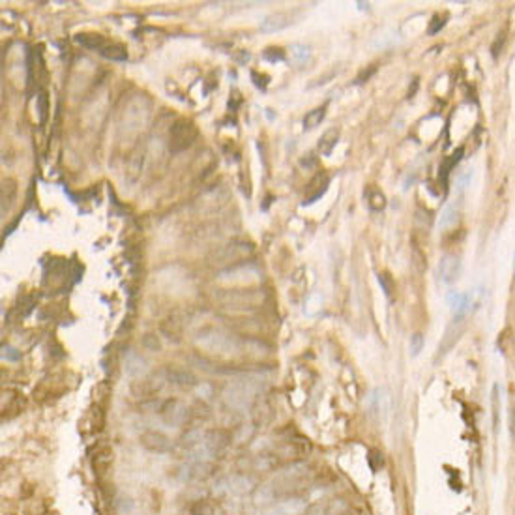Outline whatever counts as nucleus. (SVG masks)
Wrapping results in <instances>:
<instances>
[{
  "mask_svg": "<svg viewBox=\"0 0 515 515\" xmlns=\"http://www.w3.org/2000/svg\"><path fill=\"white\" fill-rule=\"evenodd\" d=\"M325 115H326L325 107H317V109L309 111L306 115V118H304V126H306L307 129L317 128V126L325 120Z\"/></svg>",
  "mask_w": 515,
  "mask_h": 515,
  "instance_id": "6ab92c4d",
  "label": "nucleus"
},
{
  "mask_svg": "<svg viewBox=\"0 0 515 515\" xmlns=\"http://www.w3.org/2000/svg\"><path fill=\"white\" fill-rule=\"evenodd\" d=\"M38 111H40V120H45L47 118V94L42 92L38 96Z\"/></svg>",
  "mask_w": 515,
  "mask_h": 515,
  "instance_id": "bb28decb",
  "label": "nucleus"
},
{
  "mask_svg": "<svg viewBox=\"0 0 515 515\" xmlns=\"http://www.w3.org/2000/svg\"><path fill=\"white\" fill-rule=\"evenodd\" d=\"M347 502L341 498H332L322 504H317L315 508L309 509V515H343L347 512Z\"/></svg>",
  "mask_w": 515,
  "mask_h": 515,
  "instance_id": "6e6552de",
  "label": "nucleus"
},
{
  "mask_svg": "<svg viewBox=\"0 0 515 515\" xmlns=\"http://www.w3.org/2000/svg\"><path fill=\"white\" fill-rule=\"evenodd\" d=\"M422 349H423V336L422 334H414V336L411 338V354L418 356Z\"/></svg>",
  "mask_w": 515,
  "mask_h": 515,
  "instance_id": "a878e982",
  "label": "nucleus"
},
{
  "mask_svg": "<svg viewBox=\"0 0 515 515\" xmlns=\"http://www.w3.org/2000/svg\"><path fill=\"white\" fill-rule=\"evenodd\" d=\"M167 375H169V380H171L172 384H178V386L182 388H190L197 384L195 377L188 373V371H184V369H169Z\"/></svg>",
  "mask_w": 515,
  "mask_h": 515,
  "instance_id": "ddd939ff",
  "label": "nucleus"
},
{
  "mask_svg": "<svg viewBox=\"0 0 515 515\" xmlns=\"http://www.w3.org/2000/svg\"><path fill=\"white\" fill-rule=\"evenodd\" d=\"M145 369V360L137 354L136 350H129L128 354L124 356V371L131 377H136Z\"/></svg>",
  "mask_w": 515,
  "mask_h": 515,
  "instance_id": "f8f14e48",
  "label": "nucleus"
},
{
  "mask_svg": "<svg viewBox=\"0 0 515 515\" xmlns=\"http://www.w3.org/2000/svg\"><path fill=\"white\" fill-rule=\"evenodd\" d=\"M338 139H339L338 129H334V128L328 129L325 136L320 137L319 152L322 154V156H330L332 150H334V148H336V145H338Z\"/></svg>",
  "mask_w": 515,
  "mask_h": 515,
  "instance_id": "dca6fc26",
  "label": "nucleus"
},
{
  "mask_svg": "<svg viewBox=\"0 0 515 515\" xmlns=\"http://www.w3.org/2000/svg\"><path fill=\"white\" fill-rule=\"evenodd\" d=\"M215 504L209 498H201L190 506V515H214Z\"/></svg>",
  "mask_w": 515,
  "mask_h": 515,
  "instance_id": "a211bd4d",
  "label": "nucleus"
},
{
  "mask_svg": "<svg viewBox=\"0 0 515 515\" xmlns=\"http://www.w3.org/2000/svg\"><path fill=\"white\" fill-rule=\"evenodd\" d=\"M307 452H309V444L304 441H291L279 448L281 457H287V459H300Z\"/></svg>",
  "mask_w": 515,
  "mask_h": 515,
  "instance_id": "1a4fd4ad",
  "label": "nucleus"
},
{
  "mask_svg": "<svg viewBox=\"0 0 515 515\" xmlns=\"http://www.w3.org/2000/svg\"><path fill=\"white\" fill-rule=\"evenodd\" d=\"M291 60L295 62V64H304V62L309 58V47L306 45H300V43H295V45H291Z\"/></svg>",
  "mask_w": 515,
  "mask_h": 515,
  "instance_id": "4be33fe9",
  "label": "nucleus"
},
{
  "mask_svg": "<svg viewBox=\"0 0 515 515\" xmlns=\"http://www.w3.org/2000/svg\"><path fill=\"white\" fill-rule=\"evenodd\" d=\"M368 204H369V209H371V210H375V212H380V210L386 206V197H384V193H382V191L371 190L368 193Z\"/></svg>",
  "mask_w": 515,
  "mask_h": 515,
  "instance_id": "aec40b11",
  "label": "nucleus"
},
{
  "mask_svg": "<svg viewBox=\"0 0 515 515\" xmlns=\"http://www.w3.org/2000/svg\"><path fill=\"white\" fill-rule=\"evenodd\" d=\"M214 473V466L210 461H188L182 471V478L188 482H204Z\"/></svg>",
  "mask_w": 515,
  "mask_h": 515,
  "instance_id": "20e7f679",
  "label": "nucleus"
},
{
  "mask_svg": "<svg viewBox=\"0 0 515 515\" xmlns=\"http://www.w3.org/2000/svg\"><path fill=\"white\" fill-rule=\"evenodd\" d=\"M156 336H150L148 334L147 338H145V347H147L148 350H160V343H158V339H154Z\"/></svg>",
  "mask_w": 515,
  "mask_h": 515,
  "instance_id": "c756f323",
  "label": "nucleus"
},
{
  "mask_svg": "<svg viewBox=\"0 0 515 515\" xmlns=\"http://www.w3.org/2000/svg\"><path fill=\"white\" fill-rule=\"evenodd\" d=\"M315 161H317V160H315V156H313V154H309V156H307V158H304L300 163H302V167H313V165H315Z\"/></svg>",
  "mask_w": 515,
  "mask_h": 515,
  "instance_id": "2f4dec72",
  "label": "nucleus"
},
{
  "mask_svg": "<svg viewBox=\"0 0 515 515\" xmlns=\"http://www.w3.org/2000/svg\"><path fill=\"white\" fill-rule=\"evenodd\" d=\"M253 482L244 474H233L220 482V489L227 495H244L247 491H252Z\"/></svg>",
  "mask_w": 515,
  "mask_h": 515,
  "instance_id": "423d86ee",
  "label": "nucleus"
},
{
  "mask_svg": "<svg viewBox=\"0 0 515 515\" xmlns=\"http://www.w3.org/2000/svg\"><path fill=\"white\" fill-rule=\"evenodd\" d=\"M448 304H450V307L454 309L455 319L457 320L465 317V313L468 311V306H471L468 296L461 295V293H452V295L448 296Z\"/></svg>",
  "mask_w": 515,
  "mask_h": 515,
  "instance_id": "9b49d317",
  "label": "nucleus"
},
{
  "mask_svg": "<svg viewBox=\"0 0 515 515\" xmlns=\"http://www.w3.org/2000/svg\"><path fill=\"white\" fill-rule=\"evenodd\" d=\"M2 356L8 358V360H17L19 352H15V349H12V347H6V345H4V352H2Z\"/></svg>",
  "mask_w": 515,
  "mask_h": 515,
  "instance_id": "7c9ffc66",
  "label": "nucleus"
},
{
  "mask_svg": "<svg viewBox=\"0 0 515 515\" xmlns=\"http://www.w3.org/2000/svg\"><path fill=\"white\" fill-rule=\"evenodd\" d=\"M493 423L495 431L498 430V386L493 388Z\"/></svg>",
  "mask_w": 515,
  "mask_h": 515,
  "instance_id": "cd10ccee",
  "label": "nucleus"
},
{
  "mask_svg": "<svg viewBox=\"0 0 515 515\" xmlns=\"http://www.w3.org/2000/svg\"><path fill=\"white\" fill-rule=\"evenodd\" d=\"M307 509V504L304 498L300 497H287L279 498L274 504H270L268 508L263 509L261 515H300Z\"/></svg>",
  "mask_w": 515,
  "mask_h": 515,
  "instance_id": "f03ea898",
  "label": "nucleus"
},
{
  "mask_svg": "<svg viewBox=\"0 0 515 515\" xmlns=\"http://www.w3.org/2000/svg\"><path fill=\"white\" fill-rule=\"evenodd\" d=\"M444 23H446V21H444V17H435V19H433V23L430 25V31H427V32H430V34H436V32L441 31L442 26H444Z\"/></svg>",
  "mask_w": 515,
  "mask_h": 515,
  "instance_id": "c85d7f7f",
  "label": "nucleus"
},
{
  "mask_svg": "<svg viewBox=\"0 0 515 515\" xmlns=\"http://www.w3.org/2000/svg\"><path fill=\"white\" fill-rule=\"evenodd\" d=\"M264 58L268 62H283L285 60V53L279 47H268L264 51Z\"/></svg>",
  "mask_w": 515,
  "mask_h": 515,
  "instance_id": "393cba45",
  "label": "nucleus"
},
{
  "mask_svg": "<svg viewBox=\"0 0 515 515\" xmlns=\"http://www.w3.org/2000/svg\"><path fill=\"white\" fill-rule=\"evenodd\" d=\"M105 58H109V60L115 62H124L128 58V51L124 45H118V43H113V45H105L104 49L99 51Z\"/></svg>",
  "mask_w": 515,
  "mask_h": 515,
  "instance_id": "f3484780",
  "label": "nucleus"
},
{
  "mask_svg": "<svg viewBox=\"0 0 515 515\" xmlns=\"http://www.w3.org/2000/svg\"><path fill=\"white\" fill-rule=\"evenodd\" d=\"M160 412L163 422L169 423V425H182L186 422V418H188V409L178 399L167 401L165 405L161 407Z\"/></svg>",
  "mask_w": 515,
  "mask_h": 515,
  "instance_id": "39448f33",
  "label": "nucleus"
},
{
  "mask_svg": "<svg viewBox=\"0 0 515 515\" xmlns=\"http://www.w3.org/2000/svg\"><path fill=\"white\" fill-rule=\"evenodd\" d=\"M461 154H463V148H457V152H455L454 156H452V158H448V160L444 161V163H442V167H441V177H442V180H446L448 174H450V171H452V169H454L455 163H457V161L461 160Z\"/></svg>",
  "mask_w": 515,
  "mask_h": 515,
  "instance_id": "5701e85b",
  "label": "nucleus"
},
{
  "mask_svg": "<svg viewBox=\"0 0 515 515\" xmlns=\"http://www.w3.org/2000/svg\"><path fill=\"white\" fill-rule=\"evenodd\" d=\"M197 137L195 126L188 120H178L171 128V150L172 152H182L188 147L193 145Z\"/></svg>",
  "mask_w": 515,
  "mask_h": 515,
  "instance_id": "f257e3e1",
  "label": "nucleus"
},
{
  "mask_svg": "<svg viewBox=\"0 0 515 515\" xmlns=\"http://www.w3.org/2000/svg\"><path fill=\"white\" fill-rule=\"evenodd\" d=\"M461 270V261L455 255H444L439 263V276L444 283H454L459 276Z\"/></svg>",
  "mask_w": 515,
  "mask_h": 515,
  "instance_id": "0eeeda50",
  "label": "nucleus"
},
{
  "mask_svg": "<svg viewBox=\"0 0 515 515\" xmlns=\"http://www.w3.org/2000/svg\"><path fill=\"white\" fill-rule=\"evenodd\" d=\"M90 459H92V466L96 468V473H105L109 468L111 463H113V450L109 446L101 444V446H98L96 454Z\"/></svg>",
  "mask_w": 515,
  "mask_h": 515,
  "instance_id": "9d476101",
  "label": "nucleus"
},
{
  "mask_svg": "<svg viewBox=\"0 0 515 515\" xmlns=\"http://www.w3.org/2000/svg\"><path fill=\"white\" fill-rule=\"evenodd\" d=\"M139 442L145 450L152 452V454H169L172 450L171 439L160 431H145Z\"/></svg>",
  "mask_w": 515,
  "mask_h": 515,
  "instance_id": "7ed1b4c3",
  "label": "nucleus"
},
{
  "mask_svg": "<svg viewBox=\"0 0 515 515\" xmlns=\"http://www.w3.org/2000/svg\"><path fill=\"white\" fill-rule=\"evenodd\" d=\"M455 221H457V210L454 206H446L442 210L441 218H439V227L441 229H450L454 227Z\"/></svg>",
  "mask_w": 515,
  "mask_h": 515,
  "instance_id": "412c9836",
  "label": "nucleus"
},
{
  "mask_svg": "<svg viewBox=\"0 0 515 515\" xmlns=\"http://www.w3.org/2000/svg\"><path fill=\"white\" fill-rule=\"evenodd\" d=\"M514 259H515V257H514Z\"/></svg>",
  "mask_w": 515,
  "mask_h": 515,
  "instance_id": "473e14b6",
  "label": "nucleus"
},
{
  "mask_svg": "<svg viewBox=\"0 0 515 515\" xmlns=\"http://www.w3.org/2000/svg\"><path fill=\"white\" fill-rule=\"evenodd\" d=\"M75 42L79 43L81 47H86V49L101 51L105 47V40L101 34H77Z\"/></svg>",
  "mask_w": 515,
  "mask_h": 515,
  "instance_id": "2eb2a0df",
  "label": "nucleus"
},
{
  "mask_svg": "<svg viewBox=\"0 0 515 515\" xmlns=\"http://www.w3.org/2000/svg\"><path fill=\"white\" fill-rule=\"evenodd\" d=\"M293 21H288L287 15H283V13H277V15H272L266 21H263V25H261V31L264 32H277L283 31V28H287Z\"/></svg>",
  "mask_w": 515,
  "mask_h": 515,
  "instance_id": "4468645a",
  "label": "nucleus"
},
{
  "mask_svg": "<svg viewBox=\"0 0 515 515\" xmlns=\"http://www.w3.org/2000/svg\"><path fill=\"white\" fill-rule=\"evenodd\" d=\"M379 283H380V287H382V291H384V295H386L388 298H392V295H393L392 277L388 276L386 272H382V274H379Z\"/></svg>",
  "mask_w": 515,
  "mask_h": 515,
  "instance_id": "b1692460",
  "label": "nucleus"
}]
</instances>
